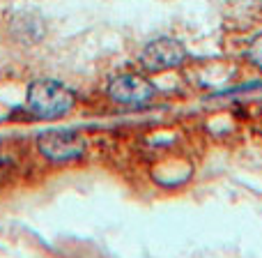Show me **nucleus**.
Returning <instances> with one entry per match:
<instances>
[{
	"label": "nucleus",
	"mask_w": 262,
	"mask_h": 258,
	"mask_svg": "<svg viewBox=\"0 0 262 258\" xmlns=\"http://www.w3.org/2000/svg\"><path fill=\"white\" fill-rule=\"evenodd\" d=\"M26 104L30 113L39 120H60L72 113L76 95L72 88L53 78H35L26 90Z\"/></svg>",
	"instance_id": "1"
},
{
	"label": "nucleus",
	"mask_w": 262,
	"mask_h": 258,
	"mask_svg": "<svg viewBox=\"0 0 262 258\" xmlns=\"http://www.w3.org/2000/svg\"><path fill=\"white\" fill-rule=\"evenodd\" d=\"M35 145L39 154L51 164H72L83 159L88 141L76 129H44L37 134Z\"/></svg>",
	"instance_id": "2"
},
{
	"label": "nucleus",
	"mask_w": 262,
	"mask_h": 258,
	"mask_svg": "<svg viewBox=\"0 0 262 258\" xmlns=\"http://www.w3.org/2000/svg\"><path fill=\"white\" fill-rule=\"evenodd\" d=\"M186 49L180 39L172 37H159L152 39L149 44H145V49L140 51V65L147 72H166V69H175L184 63Z\"/></svg>",
	"instance_id": "3"
},
{
	"label": "nucleus",
	"mask_w": 262,
	"mask_h": 258,
	"mask_svg": "<svg viewBox=\"0 0 262 258\" xmlns=\"http://www.w3.org/2000/svg\"><path fill=\"white\" fill-rule=\"evenodd\" d=\"M157 92V88L140 74H120L108 83V97L118 104H145Z\"/></svg>",
	"instance_id": "4"
},
{
	"label": "nucleus",
	"mask_w": 262,
	"mask_h": 258,
	"mask_svg": "<svg viewBox=\"0 0 262 258\" xmlns=\"http://www.w3.org/2000/svg\"><path fill=\"white\" fill-rule=\"evenodd\" d=\"M249 63L251 65H255V67H260L262 69V35H258L253 42H251V46H249Z\"/></svg>",
	"instance_id": "5"
}]
</instances>
